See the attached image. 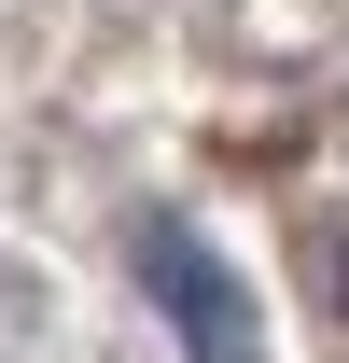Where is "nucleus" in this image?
Returning a JSON list of instances; mask_svg holds the SVG:
<instances>
[{
    "label": "nucleus",
    "instance_id": "obj_1",
    "mask_svg": "<svg viewBox=\"0 0 349 363\" xmlns=\"http://www.w3.org/2000/svg\"><path fill=\"white\" fill-rule=\"evenodd\" d=\"M140 294L168 308V335H182L196 363H265V335H252V294H238V279H223V252H210L196 224H168V210L140 224Z\"/></svg>",
    "mask_w": 349,
    "mask_h": 363
}]
</instances>
